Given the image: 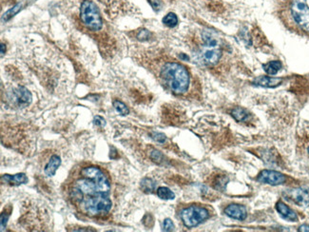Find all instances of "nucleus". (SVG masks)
<instances>
[{"label": "nucleus", "mask_w": 309, "mask_h": 232, "mask_svg": "<svg viewBox=\"0 0 309 232\" xmlns=\"http://www.w3.org/2000/svg\"><path fill=\"white\" fill-rule=\"evenodd\" d=\"M283 82L282 78L279 77H272V76H259L255 80L253 81V84L260 86V87H266V88H275L281 85Z\"/></svg>", "instance_id": "f8f14e48"}, {"label": "nucleus", "mask_w": 309, "mask_h": 232, "mask_svg": "<svg viewBox=\"0 0 309 232\" xmlns=\"http://www.w3.org/2000/svg\"><path fill=\"white\" fill-rule=\"evenodd\" d=\"M180 58H182V59H184V60H188V56H186L184 53L180 55Z\"/></svg>", "instance_id": "2f4dec72"}, {"label": "nucleus", "mask_w": 309, "mask_h": 232, "mask_svg": "<svg viewBox=\"0 0 309 232\" xmlns=\"http://www.w3.org/2000/svg\"><path fill=\"white\" fill-rule=\"evenodd\" d=\"M225 213L227 214L228 217L232 218V219H236L243 221L247 218V212L245 207L241 206V205H229L227 209L225 210Z\"/></svg>", "instance_id": "9d476101"}, {"label": "nucleus", "mask_w": 309, "mask_h": 232, "mask_svg": "<svg viewBox=\"0 0 309 232\" xmlns=\"http://www.w3.org/2000/svg\"><path fill=\"white\" fill-rule=\"evenodd\" d=\"M115 153H116V151H115V150H114V152H113V154H115ZM111 158H115V157H114V155H111Z\"/></svg>", "instance_id": "473e14b6"}, {"label": "nucleus", "mask_w": 309, "mask_h": 232, "mask_svg": "<svg viewBox=\"0 0 309 232\" xmlns=\"http://www.w3.org/2000/svg\"><path fill=\"white\" fill-rule=\"evenodd\" d=\"M80 17L84 25L90 30H99L103 26L98 8L91 0L83 1L80 8Z\"/></svg>", "instance_id": "20e7f679"}, {"label": "nucleus", "mask_w": 309, "mask_h": 232, "mask_svg": "<svg viewBox=\"0 0 309 232\" xmlns=\"http://www.w3.org/2000/svg\"><path fill=\"white\" fill-rule=\"evenodd\" d=\"M209 217V213L205 208L200 206H190L181 212V219L186 228H195L205 222Z\"/></svg>", "instance_id": "39448f33"}, {"label": "nucleus", "mask_w": 309, "mask_h": 232, "mask_svg": "<svg viewBox=\"0 0 309 232\" xmlns=\"http://www.w3.org/2000/svg\"><path fill=\"white\" fill-rule=\"evenodd\" d=\"M163 23L165 24V26H167L169 28H173L178 24V17H177L175 13L169 12L163 18Z\"/></svg>", "instance_id": "6ab92c4d"}, {"label": "nucleus", "mask_w": 309, "mask_h": 232, "mask_svg": "<svg viewBox=\"0 0 309 232\" xmlns=\"http://www.w3.org/2000/svg\"><path fill=\"white\" fill-rule=\"evenodd\" d=\"M73 232H94V230H90L87 228H80V229H73Z\"/></svg>", "instance_id": "c756f323"}, {"label": "nucleus", "mask_w": 309, "mask_h": 232, "mask_svg": "<svg viewBox=\"0 0 309 232\" xmlns=\"http://www.w3.org/2000/svg\"><path fill=\"white\" fill-rule=\"evenodd\" d=\"M222 57V51L220 48H211L204 46L202 51L200 52L201 61L206 66H213L216 65Z\"/></svg>", "instance_id": "0eeeda50"}, {"label": "nucleus", "mask_w": 309, "mask_h": 232, "mask_svg": "<svg viewBox=\"0 0 309 232\" xmlns=\"http://www.w3.org/2000/svg\"><path fill=\"white\" fill-rule=\"evenodd\" d=\"M257 180L258 182H260L262 184H268L271 186H279V185L286 183L287 177L281 172L265 170V171L260 172V174L258 175Z\"/></svg>", "instance_id": "423d86ee"}, {"label": "nucleus", "mask_w": 309, "mask_h": 232, "mask_svg": "<svg viewBox=\"0 0 309 232\" xmlns=\"http://www.w3.org/2000/svg\"><path fill=\"white\" fill-rule=\"evenodd\" d=\"M299 232H309V225H303L299 228Z\"/></svg>", "instance_id": "c85d7f7f"}, {"label": "nucleus", "mask_w": 309, "mask_h": 232, "mask_svg": "<svg viewBox=\"0 0 309 232\" xmlns=\"http://www.w3.org/2000/svg\"><path fill=\"white\" fill-rule=\"evenodd\" d=\"M21 7H22V4H17L16 6H14L12 9H10V10H8L5 14H4V16H3V19L5 21H8L10 19V17H12L15 13H17L19 10L21 9Z\"/></svg>", "instance_id": "5701e85b"}, {"label": "nucleus", "mask_w": 309, "mask_h": 232, "mask_svg": "<svg viewBox=\"0 0 309 232\" xmlns=\"http://www.w3.org/2000/svg\"><path fill=\"white\" fill-rule=\"evenodd\" d=\"M166 87L175 94L185 93L188 90L190 76L185 67L177 62H166L160 72Z\"/></svg>", "instance_id": "f03ea898"}, {"label": "nucleus", "mask_w": 309, "mask_h": 232, "mask_svg": "<svg viewBox=\"0 0 309 232\" xmlns=\"http://www.w3.org/2000/svg\"><path fill=\"white\" fill-rule=\"evenodd\" d=\"M13 98L18 106L26 107L31 103L32 96L31 92L25 87H17L13 91Z\"/></svg>", "instance_id": "1a4fd4ad"}, {"label": "nucleus", "mask_w": 309, "mask_h": 232, "mask_svg": "<svg viewBox=\"0 0 309 232\" xmlns=\"http://www.w3.org/2000/svg\"><path fill=\"white\" fill-rule=\"evenodd\" d=\"M163 231L165 232H173L174 231V224L170 219H165L163 223Z\"/></svg>", "instance_id": "b1692460"}, {"label": "nucleus", "mask_w": 309, "mask_h": 232, "mask_svg": "<svg viewBox=\"0 0 309 232\" xmlns=\"http://www.w3.org/2000/svg\"><path fill=\"white\" fill-rule=\"evenodd\" d=\"M308 152H309V149H308Z\"/></svg>", "instance_id": "72a5a7b5"}, {"label": "nucleus", "mask_w": 309, "mask_h": 232, "mask_svg": "<svg viewBox=\"0 0 309 232\" xmlns=\"http://www.w3.org/2000/svg\"><path fill=\"white\" fill-rule=\"evenodd\" d=\"M93 124L96 126V127H99V128H103L104 126L106 125V120L104 119L103 117L97 115L93 118Z\"/></svg>", "instance_id": "bb28decb"}, {"label": "nucleus", "mask_w": 309, "mask_h": 232, "mask_svg": "<svg viewBox=\"0 0 309 232\" xmlns=\"http://www.w3.org/2000/svg\"><path fill=\"white\" fill-rule=\"evenodd\" d=\"M157 195L159 198L163 200H172L175 198V194L171 192L168 188L165 187H160L157 190Z\"/></svg>", "instance_id": "f3484780"}, {"label": "nucleus", "mask_w": 309, "mask_h": 232, "mask_svg": "<svg viewBox=\"0 0 309 232\" xmlns=\"http://www.w3.org/2000/svg\"><path fill=\"white\" fill-rule=\"evenodd\" d=\"M141 189L142 191L147 193H152L156 189V183L153 179L150 178H145L141 182Z\"/></svg>", "instance_id": "a211bd4d"}, {"label": "nucleus", "mask_w": 309, "mask_h": 232, "mask_svg": "<svg viewBox=\"0 0 309 232\" xmlns=\"http://www.w3.org/2000/svg\"><path fill=\"white\" fill-rule=\"evenodd\" d=\"M231 115L238 122H246L249 119V112L243 108H235L231 111Z\"/></svg>", "instance_id": "dca6fc26"}, {"label": "nucleus", "mask_w": 309, "mask_h": 232, "mask_svg": "<svg viewBox=\"0 0 309 232\" xmlns=\"http://www.w3.org/2000/svg\"><path fill=\"white\" fill-rule=\"evenodd\" d=\"M114 107L115 111H117L118 113H120L121 115H123V116L128 115L129 112H130L128 107L124 104L123 102L119 101V100H114Z\"/></svg>", "instance_id": "aec40b11"}, {"label": "nucleus", "mask_w": 309, "mask_h": 232, "mask_svg": "<svg viewBox=\"0 0 309 232\" xmlns=\"http://www.w3.org/2000/svg\"><path fill=\"white\" fill-rule=\"evenodd\" d=\"M111 183L103 171L95 166L83 168L72 184L70 196L81 211L90 217L110 213L113 202L109 197Z\"/></svg>", "instance_id": "f257e3e1"}, {"label": "nucleus", "mask_w": 309, "mask_h": 232, "mask_svg": "<svg viewBox=\"0 0 309 232\" xmlns=\"http://www.w3.org/2000/svg\"><path fill=\"white\" fill-rule=\"evenodd\" d=\"M276 210L279 212V214L286 220H289L290 222H296L298 220L297 214L293 212L289 206H287L282 201H279L276 204Z\"/></svg>", "instance_id": "9b49d317"}, {"label": "nucleus", "mask_w": 309, "mask_h": 232, "mask_svg": "<svg viewBox=\"0 0 309 232\" xmlns=\"http://www.w3.org/2000/svg\"><path fill=\"white\" fill-rule=\"evenodd\" d=\"M150 36H151V32L148 30H141L137 34V38L139 40H148Z\"/></svg>", "instance_id": "a878e982"}, {"label": "nucleus", "mask_w": 309, "mask_h": 232, "mask_svg": "<svg viewBox=\"0 0 309 232\" xmlns=\"http://www.w3.org/2000/svg\"><path fill=\"white\" fill-rule=\"evenodd\" d=\"M263 67H264V70L268 74H269V75H275V74L278 73L279 71L282 70L283 65H282L281 61L274 60L268 62Z\"/></svg>", "instance_id": "2eb2a0df"}, {"label": "nucleus", "mask_w": 309, "mask_h": 232, "mask_svg": "<svg viewBox=\"0 0 309 232\" xmlns=\"http://www.w3.org/2000/svg\"><path fill=\"white\" fill-rule=\"evenodd\" d=\"M227 183V178L225 176H220L218 175L217 178L213 180L212 186L217 190H224Z\"/></svg>", "instance_id": "412c9836"}, {"label": "nucleus", "mask_w": 309, "mask_h": 232, "mask_svg": "<svg viewBox=\"0 0 309 232\" xmlns=\"http://www.w3.org/2000/svg\"><path fill=\"white\" fill-rule=\"evenodd\" d=\"M10 208L9 210L5 209V211L1 213V232H4V229L8 223L10 215Z\"/></svg>", "instance_id": "4be33fe9"}, {"label": "nucleus", "mask_w": 309, "mask_h": 232, "mask_svg": "<svg viewBox=\"0 0 309 232\" xmlns=\"http://www.w3.org/2000/svg\"><path fill=\"white\" fill-rule=\"evenodd\" d=\"M290 198L301 207L309 206V188H299L293 190L289 193Z\"/></svg>", "instance_id": "6e6552de"}, {"label": "nucleus", "mask_w": 309, "mask_h": 232, "mask_svg": "<svg viewBox=\"0 0 309 232\" xmlns=\"http://www.w3.org/2000/svg\"><path fill=\"white\" fill-rule=\"evenodd\" d=\"M153 138L159 143H164L165 141V135L163 133H159V132H154L153 133Z\"/></svg>", "instance_id": "cd10ccee"}, {"label": "nucleus", "mask_w": 309, "mask_h": 232, "mask_svg": "<svg viewBox=\"0 0 309 232\" xmlns=\"http://www.w3.org/2000/svg\"><path fill=\"white\" fill-rule=\"evenodd\" d=\"M287 11L292 24L309 33V5L308 0H289Z\"/></svg>", "instance_id": "7ed1b4c3"}, {"label": "nucleus", "mask_w": 309, "mask_h": 232, "mask_svg": "<svg viewBox=\"0 0 309 232\" xmlns=\"http://www.w3.org/2000/svg\"><path fill=\"white\" fill-rule=\"evenodd\" d=\"M1 182L13 185V186H19L22 184H26L28 182V177L24 173H18L15 175L4 174L1 176Z\"/></svg>", "instance_id": "ddd939ff"}, {"label": "nucleus", "mask_w": 309, "mask_h": 232, "mask_svg": "<svg viewBox=\"0 0 309 232\" xmlns=\"http://www.w3.org/2000/svg\"><path fill=\"white\" fill-rule=\"evenodd\" d=\"M5 51H6V46L2 43V44H1V56H3V55H4Z\"/></svg>", "instance_id": "7c9ffc66"}, {"label": "nucleus", "mask_w": 309, "mask_h": 232, "mask_svg": "<svg viewBox=\"0 0 309 232\" xmlns=\"http://www.w3.org/2000/svg\"><path fill=\"white\" fill-rule=\"evenodd\" d=\"M60 165H61L60 157L58 155H52L50 161L48 162V164L45 167V170H44L45 174L49 177H52L55 174V172L58 170Z\"/></svg>", "instance_id": "4468645a"}, {"label": "nucleus", "mask_w": 309, "mask_h": 232, "mask_svg": "<svg viewBox=\"0 0 309 232\" xmlns=\"http://www.w3.org/2000/svg\"><path fill=\"white\" fill-rule=\"evenodd\" d=\"M151 157L156 163H161V162L163 161V159H164L163 154L160 152H157V151H153L152 154H151Z\"/></svg>", "instance_id": "393cba45"}]
</instances>
